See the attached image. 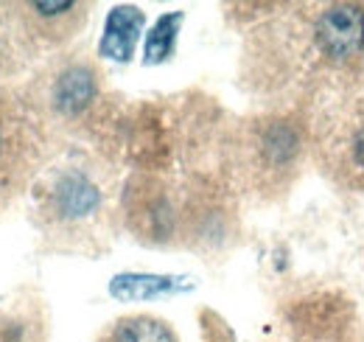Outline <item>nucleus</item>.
<instances>
[{
  "label": "nucleus",
  "instance_id": "39448f33",
  "mask_svg": "<svg viewBox=\"0 0 364 342\" xmlns=\"http://www.w3.org/2000/svg\"><path fill=\"white\" fill-rule=\"evenodd\" d=\"M98 188L82 174H68L56 185V208L68 219H82L98 208Z\"/></svg>",
  "mask_w": 364,
  "mask_h": 342
},
{
  "label": "nucleus",
  "instance_id": "f03ea898",
  "mask_svg": "<svg viewBox=\"0 0 364 342\" xmlns=\"http://www.w3.org/2000/svg\"><path fill=\"white\" fill-rule=\"evenodd\" d=\"M143 23H146V17L137 6H115L107 14L98 53L112 62H129L135 56V45L140 40Z\"/></svg>",
  "mask_w": 364,
  "mask_h": 342
},
{
  "label": "nucleus",
  "instance_id": "0eeeda50",
  "mask_svg": "<svg viewBox=\"0 0 364 342\" xmlns=\"http://www.w3.org/2000/svg\"><path fill=\"white\" fill-rule=\"evenodd\" d=\"M112 342H180L174 331L151 317H129L115 326Z\"/></svg>",
  "mask_w": 364,
  "mask_h": 342
},
{
  "label": "nucleus",
  "instance_id": "6e6552de",
  "mask_svg": "<svg viewBox=\"0 0 364 342\" xmlns=\"http://www.w3.org/2000/svg\"><path fill=\"white\" fill-rule=\"evenodd\" d=\"M353 160L359 163V169H364V127H359L353 135Z\"/></svg>",
  "mask_w": 364,
  "mask_h": 342
},
{
  "label": "nucleus",
  "instance_id": "20e7f679",
  "mask_svg": "<svg viewBox=\"0 0 364 342\" xmlns=\"http://www.w3.org/2000/svg\"><path fill=\"white\" fill-rule=\"evenodd\" d=\"M92 98H95V76L87 68H70L53 85V101L65 115L82 113Z\"/></svg>",
  "mask_w": 364,
  "mask_h": 342
},
{
  "label": "nucleus",
  "instance_id": "423d86ee",
  "mask_svg": "<svg viewBox=\"0 0 364 342\" xmlns=\"http://www.w3.org/2000/svg\"><path fill=\"white\" fill-rule=\"evenodd\" d=\"M182 20H185L182 11H168L151 26V31L146 37V51H143L146 65H160L174 53V43H177Z\"/></svg>",
  "mask_w": 364,
  "mask_h": 342
},
{
  "label": "nucleus",
  "instance_id": "7ed1b4c3",
  "mask_svg": "<svg viewBox=\"0 0 364 342\" xmlns=\"http://www.w3.org/2000/svg\"><path fill=\"white\" fill-rule=\"evenodd\" d=\"M185 278H171V275H115L109 284V295L115 300H151L168 292H180L185 289Z\"/></svg>",
  "mask_w": 364,
  "mask_h": 342
},
{
  "label": "nucleus",
  "instance_id": "f257e3e1",
  "mask_svg": "<svg viewBox=\"0 0 364 342\" xmlns=\"http://www.w3.org/2000/svg\"><path fill=\"white\" fill-rule=\"evenodd\" d=\"M317 45L331 59H353L364 53V9L339 3L319 14Z\"/></svg>",
  "mask_w": 364,
  "mask_h": 342
}]
</instances>
